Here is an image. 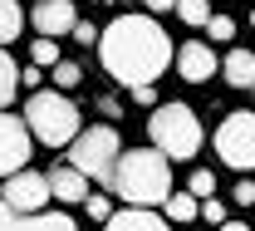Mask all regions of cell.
<instances>
[{
    "mask_svg": "<svg viewBox=\"0 0 255 231\" xmlns=\"http://www.w3.org/2000/svg\"><path fill=\"white\" fill-rule=\"evenodd\" d=\"M98 59L118 84H152L172 64V39L152 15H118L98 34Z\"/></svg>",
    "mask_w": 255,
    "mask_h": 231,
    "instance_id": "cell-1",
    "label": "cell"
},
{
    "mask_svg": "<svg viewBox=\"0 0 255 231\" xmlns=\"http://www.w3.org/2000/svg\"><path fill=\"white\" fill-rule=\"evenodd\" d=\"M113 192L132 207H162V197L172 192V163L157 148H128L113 163Z\"/></svg>",
    "mask_w": 255,
    "mask_h": 231,
    "instance_id": "cell-2",
    "label": "cell"
},
{
    "mask_svg": "<svg viewBox=\"0 0 255 231\" xmlns=\"http://www.w3.org/2000/svg\"><path fill=\"white\" fill-rule=\"evenodd\" d=\"M25 128L44 148H69L79 138V128H84V113L64 99L59 89H34L25 99Z\"/></svg>",
    "mask_w": 255,
    "mask_h": 231,
    "instance_id": "cell-3",
    "label": "cell"
},
{
    "mask_svg": "<svg viewBox=\"0 0 255 231\" xmlns=\"http://www.w3.org/2000/svg\"><path fill=\"white\" fill-rule=\"evenodd\" d=\"M147 133H152V148H157L167 163H191L201 153V138H206L201 133V118L191 113L187 103H157Z\"/></svg>",
    "mask_w": 255,
    "mask_h": 231,
    "instance_id": "cell-4",
    "label": "cell"
},
{
    "mask_svg": "<svg viewBox=\"0 0 255 231\" xmlns=\"http://www.w3.org/2000/svg\"><path fill=\"white\" fill-rule=\"evenodd\" d=\"M123 143L108 123H94V128H79V138L69 143V167H79L89 182H103L113 187V163H118Z\"/></svg>",
    "mask_w": 255,
    "mask_h": 231,
    "instance_id": "cell-5",
    "label": "cell"
},
{
    "mask_svg": "<svg viewBox=\"0 0 255 231\" xmlns=\"http://www.w3.org/2000/svg\"><path fill=\"white\" fill-rule=\"evenodd\" d=\"M216 158L236 172H255V113L251 108H236L226 113L221 128H216Z\"/></svg>",
    "mask_w": 255,
    "mask_h": 231,
    "instance_id": "cell-6",
    "label": "cell"
},
{
    "mask_svg": "<svg viewBox=\"0 0 255 231\" xmlns=\"http://www.w3.org/2000/svg\"><path fill=\"white\" fill-rule=\"evenodd\" d=\"M0 202H5L15 217L49 212V182H44V172H30V167H20V172L0 177Z\"/></svg>",
    "mask_w": 255,
    "mask_h": 231,
    "instance_id": "cell-7",
    "label": "cell"
},
{
    "mask_svg": "<svg viewBox=\"0 0 255 231\" xmlns=\"http://www.w3.org/2000/svg\"><path fill=\"white\" fill-rule=\"evenodd\" d=\"M30 148H34V138L25 128V118L0 108V177H10V172H20L30 163Z\"/></svg>",
    "mask_w": 255,
    "mask_h": 231,
    "instance_id": "cell-8",
    "label": "cell"
},
{
    "mask_svg": "<svg viewBox=\"0 0 255 231\" xmlns=\"http://www.w3.org/2000/svg\"><path fill=\"white\" fill-rule=\"evenodd\" d=\"M172 64H177V74H182L187 84H206V79L221 69V59H216V49H211V44L191 39V44H182V49L172 54Z\"/></svg>",
    "mask_w": 255,
    "mask_h": 231,
    "instance_id": "cell-9",
    "label": "cell"
},
{
    "mask_svg": "<svg viewBox=\"0 0 255 231\" xmlns=\"http://www.w3.org/2000/svg\"><path fill=\"white\" fill-rule=\"evenodd\" d=\"M0 231H79L69 212H34V217H15L0 202Z\"/></svg>",
    "mask_w": 255,
    "mask_h": 231,
    "instance_id": "cell-10",
    "label": "cell"
},
{
    "mask_svg": "<svg viewBox=\"0 0 255 231\" xmlns=\"http://www.w3.org/2000/svg\"><path fill=\"white\" fill-rule=\"evenodd\" d=\"M44 182H49V202H59V207H74V202L89 197V177L79 167H69V163H59L54 172H44Z\"/></svg>",
    "mask_w": 255,
    "mask_h": 231,
    "instance_id": "cell-11",
    "label": "cell"
},
{
    "mask_svg": "<svg viewBox=\"0 0 255 231\" xmlns=\"http://www.w3.org/2000/svg\"><path fill=\"white\" fill-rule=\"evenodd\" d=\"M30 20H34V30H39V34H49V39H59V34H69V30H74V20H79V10H74L69 0H39Z\"/></svg>",
    "mask_w": 255,
    "mask_h": 231,
    "instance_id": "cell-12",
    "label": "cell"
},
{
    "mask_svg": "<svg viewBox=\"0 0 255 231\" xmlns=\"http://www.w3.org/2000/svg\"><path fill=\"white\" fill-rule=\"evenodd\" d=\"M108 231H172L167 217H157L152 207H128V212H113L108 217Z\"/></svg>",
    "mask_w": 255,
    "mask_h": 231,
    "instance_id": "cell-13",
    "label": "cell"
},
{
    "mask_svg": "<svg viewBox=\"0 0 255 231\" xmlns=\"http://www.w3.org/2000/svg\"><path fill=\"white\" fill-rule=\"evenodd\" d=\"M221 74H226V84L251 89V84H255V54H251V49H231L226 64H221Z\"/></svg>",
    "mask_w": 255,
    "mask_h": 231,
    "instance_id": "cell-14",
    "label": "cell"
},
{
    "mask_svg": "<svg viewBox=\"0 0 255 231\" xmlns=\"http://www.w3.org/2000/svg\"><path fill=\"white\" fill-rule=\"evenodd\" d=\"M196 207H201V202L191 197V192H167V197H162V217H167V222H196Z\"/></svg>",
    "mask_w": 255,
    "mask_h": 231,
    "instance_id": "cell-15",
    "label": "cell"
},
{
    "mask_svg": "<svg viewBox=\"0 0 255 231\" xmlns=\"http://www.w3.org/2000/svg\"><path fill=\"white\" fill-rule=\"evenodd\" d=\"M20 30H25V10L15 0H0V44H10Z\"/></svg>",
    "mask_w": 255,
    "mask_h": 231,
    "instance_id": "cell-16",
    "label": "cell"
},
{
    "mask_svg": "<svg viewBox=\"0 0 255 231\" xmlns=\"http://www.w3.org/2000/svg\"><path fill=\"white\" fill-rule=\"evenodd\" d=\"M15 89H20V69H15V59L0 49V108L15 99Z\"/></svg>",
    "mask_w": 255,
    "mask_h": 231,
    "instance_id": "cell-17",
    "label": "cell"
},
{
    "mask_svg": "<svg viewBox=\"0 0 255 231\" xmlns=\"http://www.w3.org/2000/svg\"><path fill=\"white\" fill-rule=\"evenodd\" d=\"M59 59H64V54H59V44H54L49 34H39V39L30 44V64H39V69H54Z\"/></svg>",
    "mask_w": 255,
    "mask_h": 231,
    "instance_id": "cell-18",
    "label": "cell"
},
{
    "mask_svg": "<svg viewBox=\"0 0 255 231\" xmlns=\"http://www.w3.org/2000/svg\"><path fill=\"white\" fill-rule=\"evenodd\" d=\"M172 10H177L187 25H206V20H211V0H177Z\"/></svg>",
    "mask_w": 255,
    "mask_h": 231,
    "instance_id": "cell-19",
    "label": "cell"
},
{
    "mask_svg": "<svg viewBox=\"0 0 255 231\" xmlns=\"http://www.w3.org/2000/svg\"><path fill=\"white\" fill-rule=\"evenodd\" d=\"M79 79H84V69L74 64V59H59V64H54V74H49V84H59V94H64V89H74Z\"/></svg>",
    "mask_w": 255,
    "mask_h": 231,
    "instance_id": "cell-20",
    "label": "cell"
},
{
    "mask_svg": "<svg viewBox=\"0 0 255 231\" xmlns=\"http://www.w3.org/2000/svg\"><path fill=\"white\" fill-rule=\"evenodd\" d=\"M187 192H191L196 202H201V197H216V172L196 167V172H191V182H187Z\"/></svg>",
    "mask_w": 255,
    "mask_h": 231,
    "instance_id": "cell-21",
    "label": "cell"
},
{
    "mask_svg": "<svg viewBox=\"0 0 255 231\" xmlns=\"http://www.w3.org/2000/svg\"><path fill=\"white\" fill-rule=\"evenodd\" d=\"M196 217H206L211 227H221V222H226V202H221V197H201V207H196Z\"/></svg>",
    "mask_w": 255,
    "mask_h": 231,
    "instance_id": "cell-22",
    "label": "cell"
},
{
    "mask_svg": "<svg viewBox=\"0 0 255 231\" xmlns=\"http://www.w3.org/2000/svg\"><path fill=\"white\" fill-rule=\"evenodd\" d=\"M84 212H89L94 222H108V217H113V202L98 192V197H84Z\"/></svg>",
    "mask_w": 255,
    "mask_h": 231,
    "instance_id": "cell-23",
    "label": "cell"
},
{
    "mask_svg": "<svg viewBox=\"0 0 255 231\" xmlns=\"http://www.w3.org/2000/svg\"><path fill=\"white\" fill-rule=\"evenodd\" d=\"M206 34H211V39H231V34H236V20H231V15H211V20H206Z\"/></svg>",
    "mask_w": 255,
    "mask_h": 231,
    "instance_id": "cell-24",
    "label": "cell"
},
{
    "mask_svg": "<svg viewBox=\"0 0 255 231\" xmlns=\"http://www.w3.org/2000/svg\"><path fill=\"white\" fill-rule=\"evenodd\" d=\"M231 197H236V207H255V182H251V177H241Z\"/></svg>",
    "mask_w": 255,
    "mask_h": 231,
    "instance_id": "cell-25",
    "label": "cell"
},
{
    "mask_svg": "<svg viewBox=\"0 0 255 231\" xmlns=\"http://www.w3.org/2000/svg\"><path fill=\"white\" fill-rule=\"evenodd\" d=\"M74 39H79V44H98V25H89V20H74Z\"/></svg>",
    "mask_w": 255,
    "mask_h": 231,
    "instance_id": "cell-26",
    "label": "cell"
},
{
    "mask_svg": "<svg viewBox=\"0 0 255 231\" xmlns=\"http://www.w3.org/2000/svg\"><path fill=\"white\" fill-rule=\"evenodd\" d=\"M128 94H132V103H157V89L152 84H132Z\"/></svg>",
    "mask_w": 255,
    "mask_h": 231,
    "instance_id": "cell-27",
    "label": "cell"
},
{
    "mask_svg": "<svg viewBox=\"0 0 255 231\" xmlns=\"http://www.w3.org/2000/svg\"><path fill=\"white\" fill-rule=\"evenodd\" d=\"M20 84H25V89H39V84H44V69H39V64H30L25 74H20Z\"/></svg>",
    "mask_w": 255,
    "mask_h": 231,
    "instance_id": "cell-28",
    "label": "cell"
},
{
    "mask_svg": "<svg viewBox=\"0 0 255 231\" xmlns=\"http://www.w3.org/2000/svg\"><path fill=\"white\" fill-rule=\"evenodd\" d=\"M142 5H147V15H167V10H172L177 0H142Z\"/></svg>",
    "mask_w": 255,
    "mask_h": 231,
    "instance_id": "cell-29",
    "label": "cell"
},
{
    "mask_svg": "<svg viewBox=\"0 0 255 231\" xmlns=\"http://www.w3.org/2000/svg\"><path fill=\"white\" fill-rule=\"evenodd\" d=\"M216 231H251V227H246V222H221Z\"/></svg>",
    "mask_w": 255,
    "mask_h": 231,
    "instance_id": "cell-30",
    "label": "cell"
},
{
    "mask_svg": "<svg viewBox=\"0 0 255 231\" xmlns=\"http://www.w3.org/2000/svg\"><path fill=\"white\" fill-rule=\"evenodd\" d=\"M251 94H255V84H251Z\"/></svg>",
    "mask_w": 255,
    "mask_h": 231,
    "instance_id": "cell-31",
    "label": "cell"
},
{
    "mask_svg": "<svg viewBox=\"0 0 255 231\" xmlns=\"http://www.w3.org/2000/svg\"><path fill=\"white\" fill-rule=\"evenodd\" d=\"M251 25H255V15H251Z\"/></svg>",
    "mask_w": 255,
    "mask_h": 231,
    "instance_id": "cell-32",
    "label": "cell"
}]
</instances>
